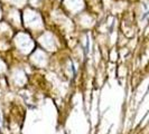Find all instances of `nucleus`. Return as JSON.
Returning a JSON list of instances; mask_svg holds the SVG:
<instances>
[{
    "label": "nucleus",
    "instance_id": "nucleus-1",
    "mask_svg": "<svg viewBox=\"0 0 149 134\" xmlns=\"http://www.w3.org/2000/svg\"><path fill=\"white\" fill-rule=\"evenodd\" d=\"M10 1H14V2H18V1H20V0H10Z\"/></svg>",
    "mask_w": 149,
    "mask_h": 134
}]
</instances>
